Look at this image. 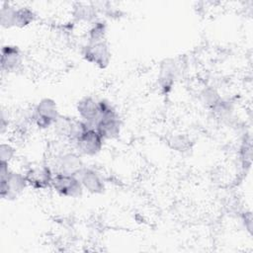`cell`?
Instances as JSON below:
<instances>
[{"label":"cell","instance_id":"cell-1","mask_svg":"<svg viewBox=\"0 0 253 253\" xmlns=\"http://www.w3.org/2000/svg\"><path fill=\"white\" fill-rule=\"evenodd\" d=\"M100 117L94 127L105 141L114 140L121 135L123 123L114 104L108 99H99Z\"/></svg>","mask_w":253,"mask_h":253},{"label":"cell","instance_id":"cell-2","mask_svg":"<svg viewBox=\"0 0 253 253\" xmlns=\"http://www.w3.org/2000/svg\"><path fill=\"white\" fill-rule=\"evenodd\" d=\"M10 165L0 162V196L5 201L18 199L29 188L24 171L14 170Z\"/></svg>","mask_w":253,"mask_h":253},{"label":"cell","instance_id":"cell-3","mask_svg":"<svg viewBox=\"0 0 253 253\" xmlns=\"http://www.w3.org/2000/svg\"><path fill=\"white\" fill-rule=\"evenodd\" d=\"M48 164L54 173L78 175L85 167L83 156H81L70 145L60 142V146L53 151Z\"/></svg>","mask_w":253,"mask_h":253},{"label":"cell","instance_id":"cell-4","mask_svg":"<svg viewBox=\"0 0 253 253\" xmlns=\"http://www.w3.org/2000/svg\"><path fill=\"white\" fill-rule=\"evenodd\" d=\"M60 115L54 99L49 97L42 98L31 111L32 126L39 130L51 129Z\"/></svg>","mask_w":253,"mask_h":253},{"label":"cell","instance_id":"cell-5","mask_svg":"<svg viewBox=\"0 0 253 253\" xmlns=\"http://www.w3.org/2000/svg\"><path fill=\"white\" fill-rule=\"evenodd\" d=\"M89 126L77 117L60 115L55 122L51 130L56 138V141L71 145L74 139Z\"/></svg>","mask_w":253,"mask_h":253},{"label":"cell","instance_id":"cell-6","mask_svg":"<svg viewBox=\"0 0 253 253\" xmlns=\"http://www.w3.org/2000/svg\"><path fill=\"white\" fill-rule=\"evenodd\" d=\"M104 142L105 140L95 127L87 126L70 146L83 157H94L103 150Z\"/></svg>","mask_w":253,"mask_h":253},{"label":"cell","instance_id":"cell-7","mask_svg":"<svg viewBox=\"0 0 253 253\" xmlns=\"http://www.w3.org/2000/svg\"><path fill=\"white\" fill-rule=\"evenodd\" d=\"M24 173L29 188L36 191H46L51 189L54 171L48 162L32 164L24 171Z\"/></svg>","mask_w":253,"mask_h":253},{"label":"cell","instance_id":"cell-8","mask_svg":"<svg viewBox=\"0 0 253 253\" xmlns=\"http://www.w3.org/2000/svg\"><path fill=\"white\" fill-rule=\"evenodd\" d=\"M81 55L88 63L105 69L112 60V51L107 41L86 42L81 49Z\"/></svg>","mask_w":253,"mask_h":253},{"label":"cell","instance_id":"cell-9","mask_svg":"<svg viewBox=\"0 0 253 253\" xmlns=\"http://www.w3.org/2000/svg\"><path fill=\"white\" fill-rule=\"evenodd\" d=\"M51 189L60 197L66 199L80 198L84 189L77 175L54 173Z\"/></svg>","mask_w":253,"mask_h":253},{"label":"cell","instance_id":"cell-10","mask_svg":"<svg viewBox=\"0 0 253 253\" xmlns=\"http://www.w3.org/2000/svg\"><path fill=\"white\" fill-rule=\"evenodd\" d=\"M77 176L79 177L84 191L92 195H100L105 192L106 180L103 174L96 168L85 165Z\"/></svg>","mask_w":253,"mask_h":253},{"label":"cell","instance_id":"cell-11","mask_svg":"<svg viewBox=\"0 0 253 253\" xmlns=\"http://www.w3.org/2000/svg\"><path fill=\"white\" fill-rule=\"evenodd\" d=\"M75 109L77 113L76 117L89 126L94 127L100 117L99 99L91 95L84 96L78 100Z\"/></svg>","mask_w":253,"mask_h":253},{"label":"cell","instance_id":"cell-12","mask_svg":"<svg viewBox=\"0 0 253 253\" xmlns=\"http://www.w3.org/2000/svg\"><path fill=\"white\" fill-rule=\"evenodd\" d=\"M1 70L7 73L19 71L24 63L21 48L15 44H4L1 48Z\"/></svg>","mask_w":253,"mask_h":253},{"label":"cell","instance_id":"cell-13","mask_svg":"<svg viewBox=\"0 0 253 253\" xmlns=\"http://www.w3.org/2000/svg\"><path fill=\"white\" fill-rule=\"evenodd\" d=\"M98 15L99 8L92 3H76L72 9V16L74 20L87 25L99 19Z\"/></svg>","mask_w":253,"mask_h":253},{"label":"cell","instance_id":"cell-14","mask_svg":"<svg viewBox=\"0 0 253 253\" xmlns=\"http://www.w3.org/2000/svg\"><path fill=\"white\" fill-rule=\"evenodd\" d=\"M178 75V67L174 62L163 63L159 72V85L164 92L169 91Z\"/></svg>","mask_w":253,"mask_h":253},{"label":"cell","instance_id":"cell-15","mask_svg":"<svg viewBox=\"0 0 253 253\" xmlns=\"http://www.w3.org/2000/svg\"><path fill=\"white\" fill-rule=\"evenodd\" d=\"M37 19L36 12L29 6H16L14 13V28L23 29L32 25Z\"/></svg>","mask_w":253,"mask_h":253},{"label":"cell","instance_id":"cell-16","mask_svg":"<svg viewBox=\"0 0 253 253\" xmlns=\"http://www.w3.org/2000/svg\"><path fill=\"white\" fill-rule=\"evenodd\" d=\"M108 31V25L105 20L97 19L88 25L86 33V42H101L106 40V35Z\"/></svg>","mask_w":253,"mask_h":253},{"label":"cell","instance_id":"cell-17","mask_svg":"<svg viewBox=\"0 0 253 253\" xmlns=\"http://www.w3.org/2000/svg\"><path fill=\"white\" fill-rule=\"evenodd\" d=\"M211 111L216 119L222 121L223 123L231 121L234 114L233 105L229 101L222 98L211 109Z\"/></svg>","mask_w":253,"mask_h":253},{"label":"cell","instance_id":"cell-18","mask_svg":"<svg viewBox=\"0 0 253 253\" xmlns=\"http://www.w3.org/2000/svg\"><path fill=\"white\" fill-rule=\"evenodd\" d=\"M15 5L3 3L0 8V24L5 29L14 28V13Z\"/></svg>","mask_w":253,"mask_h":253},{"label":"cell","instance_id":"cell-19","mask_svg":"<svg viewBox=\"0 0 253 253\" xmlns=\"http://www.w3.org/2000/svg\"><path fill=\"white\" fill-rule=\"evenodd\" d=\"M200 96H201L202 102L210 109H211L221 99V96L219 95V93L211 86L205 87L202 90Z\"/></svg>","mask_w":253,"mask_h":253},{"label":"cell","instance_id":"cell-20","mask_svg":"<svg viewBox=\"0 0 253 253\" xmlns=\"http://www.w3.org/2000/svg\"><path fill=\"white\" fill-rule=\"evenodd\" d=\"M16 148L9 141H2L0 144V162L11 164L16 157Z\"/></svg>","mask_w":253,"mask_h":253}]
</instances>
